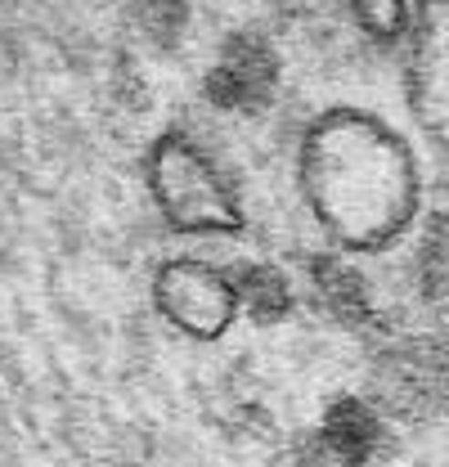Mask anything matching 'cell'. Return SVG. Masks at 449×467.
<instances>
[{"instance_id":"obj_1","label":"cell","mask_w":449,"mask_h":467,"mask_svg":"<svg viewBox=\"0 0 449 467\" xmlns=\"http://www.w3.org/2000/svg\"><path fill=\"white\" fill-rule=\"evenodd\" d=\"M310 180L324 221L346 243H382L409 216L413 171L382 126L333 121L315 144Z\"/></svg>"},{"instance_id":"obj_2","label":"cell","mask_w":449,"mask_h":467,"mask_svg":"<svg viewBox=\"0 0 449 467\" xmlns=\"http://www.w3.org/2000/svg\"><path fill=\"white\" fill-rule=\"evenodd\" d=\"M369 400L387 422H427L449 409V350L427 337L395 342L373 364Z\"/></svg>"},{"instance_id":"obj_3","label":"cell","mask_w":449,"mask_h":467,"mask_svg":"<svg viewBox=\"0 0 449 467\" xmlns=\"http://www.w3.org/2000/svg\"><path fill=\"white\" fill-rule=\"evenodd\" d=\"M275 90V58L261 41H234L216 63L212 99L224 109H261Z\"/></svg>"},{"instance_id":"obj_4","label":"cell","mask_w":449,"mask_h":467,"mask_svg":"<svg viewBox=\"0 0 449 467\" xmlns=\"http://www.w3.org/2000/svg\"><path fill=\"white\" fill-rule=\"evenodd\" d=\"M324 441H329V454L346 467H364L373 463L387 445V418L373 400H337L329 409V422H324Z\"/></svg>"}]
</instances>
